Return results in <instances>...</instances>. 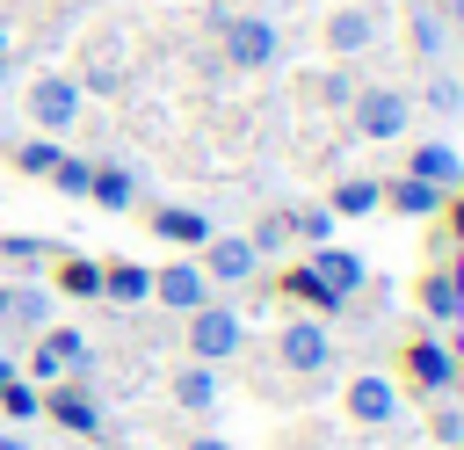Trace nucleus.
<instances>
[{"instance_id": "nucleus-1", "label": "nucleus", "mask_w": 464, "mask_h": 450, "mask_svg": "<svg viewBox=\"0 0 464 450\" xmlns=\"http://www.w3.org/2000/svg\"><path fill=\"white\" fill-rule=\"evenodd\" d=\"M406 116H413V94H406V87H355V102H348V123H355V138H370V145L406 138Z\"/></svg>"}, {"instance_id": "nucleus-2", "label": "nucleus", "mask_w": 464, "mask_h": 450, "mask_svg": "<svg viewBox=\"0 0 464 450\" xmlns=\"http://www.w3.org/2000/svg\"><path fill=\"white\" fill-rule=\"evenodd\" d=\"M246 348V319L232 312V305H196L188 312V363H232Z\"/></svg>"}, {"instance_id": "nucleus-3", "label": "nucleus", "mask_w": 464, "mask_h": 450, "mask_svg": "<svg viewBox=\"0 0 464 450\" xmlns=\"http://www.w3.org/2000/svg\"><path fill=\"white\" fill-rule=\"evenodd\" d=\"M283 58V29L268 15H232L225 22V65L232 73H268Z\"/></svg>"}, {"instance_id": "nucleus-4", "label": "nucleus", "mask_w": 464, "mask_h": 450, "mask_svg": "<svg viewBox=\"0 0 464 450\" xmlns=\"http://www.w3.org/2000/svg\"><path fill=\"white\" fill-rule=\"evenodd\" d=\"M80 80L72 73H44V80H29V123L44 131V138H58V131H72L80 123Z\"/></svg>"}, {"instance_id": "nucleus-5", "label": "nucleus", "mask_w": 464, "mask_h": 450, "mask_svg": "<svg viewBox=\"0 0 464 450\" xmlns=\"http://www.w3.org/2000/svg\"><path fill=\"white\" fill-rule=\"evenodd\" d=\"M276 356H283V370H290V377H319V370L334 363V334H326L319 319H283Z\"/></svg>"}, {"instance_id": "nucleus-6", "label": "nucleus", "mask_w": 464, "mask_h": 450, "mask_svg": "<svg viewBox=\"0 0 464 450\" xmlns=\"http://www.w3.org/2000/svg\"><path fill=\"white\" fill-rule=\"evenodd\" d=\"M65 370H87V334L80 327H44L36 348H29V377H65Z\"/></svg>"}, {"instance_id": "nucleus-7", "label": "nucleus", "mask_w": 464, "mask_h": 450, "mask_svg": "<svg viewBox=\"0 0 464 450\" xmlns=\"http://www.w3.org/2000/svg\"><path fill=\"white\" fill-rule=\"evenodd\" d=\"M196 269H203V276H210V290H218V283H246V276L261 269V254H254V240H239V232H210Z\"/></svg>"}, {"instance_id": "nucleus-8", "label": "nucleus", "mask_w": 464, "mask_h": 450, "mask_svg": "<svg viewBox=\"0 0 464 450\" xmlns=\"http://www.w3.org/2000/svg\"><path fill=\"white\" fill-rule=\"evenodd\" d=\"M348 421H362V428L399 421V385H392L384 370H355V377H348Z\"/></svg>"}, {"instance_id": "nucleus-9", "label": "nucleus", "mask_w": 464, "mask_h": 450, "mask_svg": "<svg viewBox=\"0 0 464 450\" xmlns=\"http://www.w3.org/2000/svg\"><path fill=\"white\" fill-rule=\"evenodd\" d=\"M406 385H413V392H450V385H457V356H450V341H435V334L406 341Z\"/></svg>"}, {"instance_id": "nucleus-10", "label": "nucleus", "mask_w": 464, "mask_h": 450, "mask_svg": "<svg viewBox=\"0 0 464 450\" xmlns=\"http://www.w3.org/2000/svg\"><path fill=\"white\" fill-rule=\"evenodd\" d=\"M152 298L167 312H196V305H210V276L196 261H167V269H152Z\"/></svg>"}, {"instance_id": "nucleus-11", "label": "nucleus", "mask_w": 464, "mask_h": 450, "mask_svg": "<svg viewBox=\"0 0 464 450\" xmlns=\"http://www.w3.org/2000/svg\"><path fill=\"white\" fill-rule=\"evenodd\" d=\"M377 29H384L377 7H334V15H326V51H334V58H355V51L377 44Z\"/></svg>"}, {"instance_id": "nucleus-12", "label": "nucleus", "mask_w": 464, "mask_h": 450, "mask_svg": "<svg viewBox=\"0 0 464 450\" xmlns=\"http://www.w3.org/2000/svg\"><path fill=\"white\" fill-rule=\"evenodd\" d=\"M406 174H413V181H435V189H457V181H464V152L442 145V138H428V145L406 152Z\"/></svg>"}, {"instance_id": "nucleus-13", "label": "nucleus", "mask_w": 464, "mask_h": 450, "mask_svg": "<svg viewBox=\"0 0 464 450\" xmlns=\"http://www.w3.org/2000/svg\"><path fill=\"white\" fill-rule=\"evenodd\" d=\"M312 269H319V283L348 305L362 283H370V269H362V254H348V247H312Z\"/></svg>"}, {"instance_id": "nucleus-14", "label": "nucleus", "mask_w": 464, "mask_h": 450, "mask_svg": "<svg viewBox=\"0 0 464 450\" xmlns=\"http://www.w3.org/2000/svg\"><path fill=\"white\" fill-rule=\"evenodd\" d=\"M44 414H51L58 428H72V435H102V406H94L80 385H51V392H44Z\"/></svg>"}, {"instance_id": "nucleus-15", "label": "nucleus", "mask_w": 464, "mask_h": 450, "mask_svg": "<svg viewBox=\"0 0 464 450\" xmlns=\"http://www.w3.org/2000/svg\"><path fill=\"white\" fill-rule=\"evenodd\" d=\"M0 319L22 327V334H44V327H51V290H36V283H7V290H0Z\"/></svg>"}, {"instance_id": "nucleus-16", "label": "nucleus", "mask_w": 464, "mask_h": 450, "mask_svg": "<svg viewBox=\"0 0 464 450\" xmlns=\"http://www.w3.org/2000/svg\"><path fill=\"white\" fill-rule=\"evenodd\" d=\"M384 203H392L399 218H435V210L450 203V189H435V181H413V174H399V181H384Z\"/></svg>"}, {"instance_id": "nucleus-17", "label": "nucleus", "mask_w": 464, "mask_h": 450, "mask_svg": "<svg viewBox=\"0 0 464 450\" xmlns=\"http://www.w3.org/2000/svg\"><path fill=\"white\" fill-rule=\"evenodd\" d=\"M420 312H428V319H442V327H464V283H457L450 269L420 276Z\"/></svg>"}, {"instance_id": "nucleus-18", "label": "nucleus", "mask_w": 464, "mask_h": 450, "mask_svg": "<svg viewBox=\"0 0 464 450\" xmlns=\"http://www.w3.org/2000/svg\"><path fill=\"white\" fill-rule=\"evenodd\" d=\"M326 210H334V218H370V210H384V181H370V174H348V181H334Z\"/></svg>"}, {"instance_id": "nucleus-19", "label": "nucleus", "mask_w": 464, "mask_h": 450, "mask_svg": "<svg viewBox=\"0 0 464 450\" xmlns=\"http://www.w3.org/2000/svg\"><path fill=\"white\" fill-rule=\"evenodd\" d=\"M152 232L174 240V247H203V240H210V218L188 210V203H160V210H152Z\"/></svg>"}, {"instance_id": "nucleus-20", "label": "nucleus", "mask_w": 464, "mask_h": 450, "mask_svg": "<svg viewBox=\"0 0 464 450\" xmlns=\"http://www.w3.org/2000/svg\"><path fill=\"white\" fill-rule=\"evenodd\" d=\"M174 406L210 414V406H218V363H181V370H174Z\"/></svg>"}, {"instance_id": "nucleus-21", "label": "nucleus", "mask_w": 464, "mask_h": 450, "mask_svg": "<svg viewBox=\"0 0 464 450\" xmlns=\"http://www.w3.org/2000/svg\"><path fill=\"white\" fill-rule=\"evenodd\" d=\"M406 29H413V36H406V44H413V58H428V65H442V58H450V36H457V29L442 22V7H420Z\"/></svg>"}, {"instance_id": "nucleus-22", "label": "nucleus", "mask_w": 464, "mask_h": 450, "mask_svg": "<svg viewBox=\"0 0 464 450\" xmlns=\"http://www.w3.org/2000/svg\"><path fill=\"white\" fill-rule=\"evenodd\" d=\"M102 298L145 305V298H152V269H145V261H109V269H102Z\"/></svg>"}, {"instance_id": "nucleus-23", "label": "nucleus", "mask_w": 464, "mask_h": 450, "mask_svg": "<svg viewBox=\"0 0 464 450\" xmlns=\"http://www.w3.org/2000/svg\"><path fill=\"white\" fill-rule=\"evenodd\" d=\"M87 203H102V210H130V203H138V174H130V167H94Z\"/></svg>"}, {"instance_id": "nucleus-24", "label": "nucleus", "mask_w": 464, "mask_h": 450, "mask_svg": "<svg viewBox=\"0 0 464 450\" xmlns=\"http://www.w3.org/2000/svg\"><path fill=\"white\" fill-rule=\"evenodd\" d=\"M283 298H297V305H312V312H341V298L319 283V269H312V261H297V269L283 276Z\"/></svg>"}, {"instance_id": "nucleus-25", "label": "nucleus", "mask_w": 464, "mask_h": 450, "mask_svg": "<svg viewBox=\"0 0 464 450\" xmlns=\"http://www.w3.org/2000/svg\"><path fill=\"white\" fill-rule=\"evenodd\" d=\"M44 181H58V196H80V203H87V181H94V160H80V152H58V167H51Z\"/></svg>"}, {"instance_id": "nucleus-26", "label": "nucleus", "mask_w": 464, "mask_h": 450, "mask_svg": "<svg viewBox=\"0 0 464 450\" xmlns=\"http://www.w3.org/2000/svg\"><path fill=\"white\" fill-rule=\"evenodd\" d=\"M58 290H72V298H102V261L65 254V261H58Z\"/></svg>"}, {"instance_id": "nucleus-27", "label": "nucleus", "mask_w": 464, "mask_h": 450, "mask_svg": "<svg viewBox=\"0 0 464 450\" xmlns=\"http://www.w3.org/2000/svg\"><path fill=\"white\" fill-rule=\"evenodd\" d=\"M14 167H22V174H36V181H44V174H51V167H58V138H44V131H36V138H22V145H14Z\"/></svg>"}, {"instance_id": "nucleus-28", "label": "nucleus", "mask_w": 464, "mask_h": 450, "mask_svg": "<svg viewBox=\"0 0 464 450\" xmlns=\"http://www.w3.org/2000/svg\"><path fill=\"white\" fill-rule=\"evenodd\" d=\"M435 116H464V80L457 73H428V94H420Z\"/></svg>"}, {"instance_id": "nucleus-29", "label": "nucleus", "mask_w": 464, "mask_h": 450, "mask_svg": "<svg viewBox=\"0 0 464 450\" xmlns=\"http://www.w3.org/2000/svg\"><path fill=\"white\" fill-rule=\"evenodd\" d=\"M0 406H7V421H36V414H44V392L14 377V385H0Z\"/></svg>"}, {"instance_id": "nucleus-30", "label": "nucleus", "mask_w": 464, "mask_h": 450, "mask_svg": "<svg viewBox=\"0 0 464 450\" xmlns=\"http://www.w3.org/2000/svg\"><path fill=\"white\" fill-rule=\"evenodd\" d=\"M290 232L297 240H312V247H326V232H334V210L319 203V210H290Z\"/></svg>"}, {"instance_id": "nucleus-31", "label": "nucleus", "mask_w": 464, "mask_h": 450, "mask_svg": "<svg viewBox=\"0 0 464 450\" xmlns=\"http://www.w3.org/2000/svg\"><path fill=\"white\" fill-rule=\"evenodd\" d=\"M0 254H7V261H44V254H51V240H29V232H7V240H0Z\"/></svg>"}, {"instance_id": "nucleus-32", "label": "nucleus", "mask_w": 464, "mask_h": 450, "mask_svg": "<svg viewBox=\"0 0 464 450\" xmlns=\"http://www.w3.org/2000/svg\"><path fill=\"white\" fill-rule=\"evenodd\" d=\"M435 443H442V450H464V414H457V406L435 414Z\"/></svg>"}, {"instance_id": "nucleus-33", "label": "nucleus", "mask_w": 464, "mask_h": 450, "mask_svg": "<svg viewBox=\"0 0 464 450\" xmlns=\"http://www.w3.org/2000/svg\"><path fill=\"white\" fill-rule=\"evenodd\" d=\"M319 102L348 109V102H355V80H348V73H326V80H319Z\"/></svg>"}, {"instance_id": "nucleus-34", "label": "nucleus", "mask_w": 464, "mask_h": 450, "mask_svg": "<svg viewBox=\"0 0 464 450\" xmlns=\"http://www.w3.org/2000/svg\"><path fill=\"white\" fill-rule=\"evenodd\" d=\"M450 232H457V247H464V181L450 189Z\"/></svg>"}, {"instance_id": "nucleus-35", "label": "nucleus", "mask_w": 464, "mask_h": 450, "mask_svg": "<svg viewBox=\"0 0 464 450\" xmlns=\"http://www.w3.org/2000/svg\"><path fill=\"white\" fill-rule=\"evenodd\" d=\"M7 80H14V44L0 36V87H7Z\"/></svg>"}, {"instance_id": "nucleus-36", "label": "nucleus", "mask_w": 464, "mask_h": 450, "mask_svg": "<svg viewBox=\"0 0 464 450\" xmlns=\"http://www.w3.org/2000/svg\"><path fill=\"white\" fill-rule=\"evenodd\" d=\"M442 22H450V29L464 36V0H442Z\"/></svg>"}, {"instance_id": "nucleus-37", "label": "nucleus", "mask_w": 464, "mask_h": 450, "mask_svg": "<svg viewBox=\"0 0 464 450\" xmlns=\"http://www.w3.org/2000/svg\"><path fill=\"white\" fill-rule=\"evenodd\" d=\"M188 450H232L225 435H188Z\"/></svg>"}, {"instance_id": "nucleus-38", "label": "nucleus", "mask_w": 464, "mask_h": 450, "mask_svg": "<svg viewBox=\"0 0 464 450\" xmlns=\"http://www.w3.org/2000/svg\"><path fill=\"white\" fill-rule=\"evenodd\" d=\"M0 450H29V435H0Z\"/></svg>"}, {"instance_id": "nucleus-39", "label": "nucleus", "mask_w": 464, "mask_h": 450, "mask_svg": "<svg viewBox=\"0 0 464 450\" xmlns=\"http://www.w3.org/2000/svg\"><path fill=\"white\" fill-rule=\"evenodd\" d=\"M0 385H14V363H7V356H0Z\"/></svg>"}, {"instance_id": "nucleus-40", "label": "nucleus", "mask_w": 464, "mask_h": 450, "mask_svg": "<svg viewBox=\"0 0 464 450\" xmlns=\"http://www.w3.org/2000/svg\"><path fill=\"white\" fill-rule=\"evenodd\" d=\"M0 334H7V319H0Z\"/></svg>"}, {"instance_id": "nucleus-41", "label": "nucleus", "mask_w": 464, "mask_h": 450, "mask_svg": "<svg viewBox=\"0 0 464 450\" xmlns=\"http://www.w3.org/2000/svg\"><path fill=\"white\" fill-rule=\"evenodd\" d=\"M435 450H442V443H435Z\"/></svg>"}]
</instances>
